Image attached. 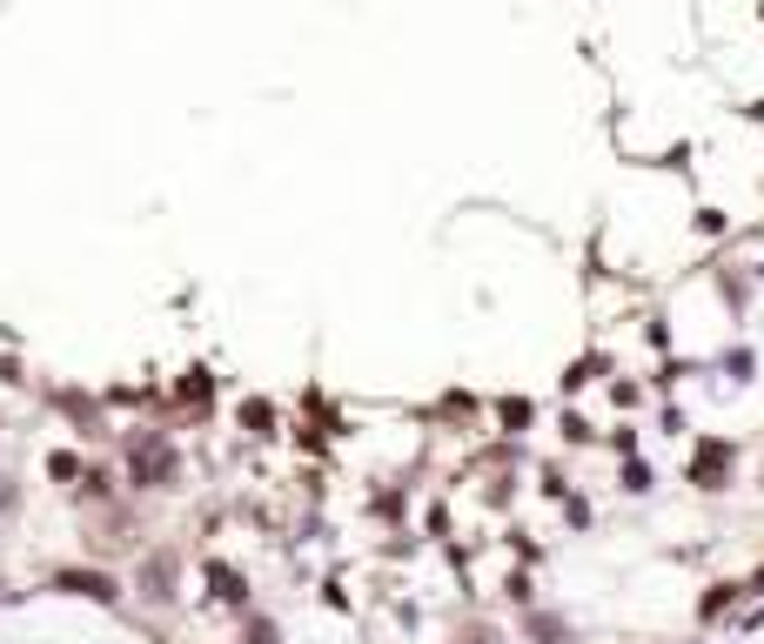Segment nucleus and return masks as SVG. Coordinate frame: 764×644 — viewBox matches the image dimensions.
<instances>
[{
	"instance_id": "obj_1",
	"label": "nucleus",
	"mask_w": 764,
	"mask_h": 644,
	"mask_svg": "<svg viewBox=\"0 0 764 644\" xmlns=\"http://www.w3.org/2000/svg\"><path fill=\"white\" fill-rule=\"evenodd\" d=\"M121 463H128V483L135 491H168V483L181 476V457L175 443L161 430H128V443H121Z\"/></svg>"
},
{
	"instance_id": "obj_2",
	"label": "nucleus",
	"mask_w": 764,
	"mask_h": 644,
	"mask_svg": "<svg viewBox=\"0 0 764 644\" xmlns=\"http://www.w3.org/2000/svg\"><path fill=\"white\" fill-rule=\"evenodd\" d=\"M731 470H738V443L704 436L698 457H691V483H698V491H731Z\"/></svg>"
},
{
	"instance_id": "obj_3",
	"label": "nucleus",
	"mask_w": 764,
	"mask_h": 644,
	"mask_svg": "<svg viewBox=\"0 0 764 644\" xmlns=\"http://www.w3.org/2000/svg\"><path fill=\"white\" fill-rule=\"evenodd\" d=\"M54 591L88 597V604H114V597H121V584H114L108 571H88V564H67V571H54Z\"/></svg>"
},
{
	"instance_id": "obj_4",
	"label": "nucleus",
	"mask_w": 764,
	"mask_h": 644,
	"mask_svg": "<svg viewBox=\"0 0 764 644\" xmlns=\"http://www.w3.org/2000/svg\"><path fill=\"white\" fill-rule=\"evenodd\" d=\"M141 597H154V604L175 597V550H148V564H141Z\"/></svg>"
},
{
	"instance_id": "obj_5",
	"label": "nucleus",
	"mask_w": 764,
	"mask_h": 644,
	"mask_svg": "<svg viewBox=\"0 0 764 644\" xmlns=\"http://www.w3.org/2000/svg\"><path fill=\"white\" fill-rule=\"evenodd\" d=\"M209 597H215V604H249V578H241L235 564L215 557V564H209Z\"/></svg>"
},
{
	"instance_id": "obj_6",
	"label": "nucleus",
	"mask_w": 764,
	"mask_h": 644,
	"mask_svg": "<svg viewBox=\"0 0 764 644\" xmlns=\"http://www.w3.org/2000/svg\"><path fill=\"white\" fill-rule=\"evenodd\" d=\"M738 597H751V591H744V584H711V591H704V604H698V618H704V624H711V618H724Z\"/></svg>"
},
{
	"instance_id": "obj_7",
	"label": "nucleus",
	"mask_w": 764,
	"mask_h": 644,
	"mask_svg": "<svg viewBox=\"0 0 764 644\" xmlns=\"http://www.w3.org/2000/svg\"><path fill=\"white\" fill-rule=\"evenodd\" d=\"M530 637H537V644H571V624L550 618V611H537V618H530Z\"/></svg>"
},
{
	"instance_id": "obj_8",
	"label": "nucleus",
	"mask_w": 764,
	"mask_h": 644,
	"mask_svg": "<svg viewBox=\"0 0 764 644\" xmlns=\"http://www.w3.org/2000/svg\"><path fill=\"white\" fill-rule=\"evenodd\" d=\"M241 644H281V624H275V618H262V611H255V618H249V624H241Z\"/></svg>"
},
{
	"instance_id": "obj_9",
	"label": "nucleus",
	"mask_w": 764,
	"mask_h": 644,
	"mask_svg": "<svg viewBox=\"0 0 764 644\" xmlns=\"http://www.w3.org/2000/svg\"><path fill=\"white\" fill-rule=\"evenodd\" d=\"M241 423H249V430H268V403H241Z\"/></svg>"
},
{
	"instance_id": "obj_10",
	"label": "nucleus",
	"mask_w": 764,
	"mask_h": 644,
	"mask_svg": "<svg viewBox=\"0 0 764 644\" xmlns=\"http://www.w3.org/2000/svg\"><path fill=\"white\" fill-rule=\"evenodd\" d=\"M48 476L67 483V476H80V463H74V457H48Z\"/></svg>"
},
{
	"instance_id": "obj_11",
	"label": "nucleus",
	"mask_w": 764,
	"mask_h": 644,
	"mask_svg": "<svg viewBox=\"0 0 764 644\" xmlns=\"http://www.w3.org/2000/svg\"><path fill=\"white\" fill-rule=\"evenodd\" d=\"M463 644H497V631H483V624H469V631H463Z\"/></svg>"
},
{
	"instance_id": "obj_12",
	"label": "nucleus",
	"mask_w": 764,
	"mask_h": 644,
	"mask_svg": "<svg viewBox=\"0 0 764 644\" xmlns=\"http://www.w3.org/2000/svg\"><path fill=\"white\" fill-rule=\"evenodd\" d=\"M744 591H751V597H764V564H757V571L744 578Z\"/></svg>"
}]
</instances>
